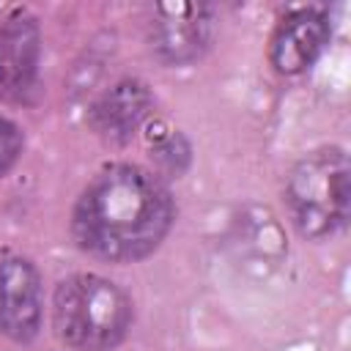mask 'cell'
<instances>
[{
  "label": "cell",
  "mask_w": 351,
  "mask_h": 351,
  "mask_svg": "<svg viewBox=\"0 0 351 351\" xmlns=\"http://www.w3.org/2000/svg\"><path fill=\"white\" fill-rule=\"evenodd\" d=\"M170 184L137 162L104 165L77 195L69 233L80 252L104 263H140L176 225Z\"/></svg>",
  "instance_id": "cell-1"
},
{
  "label": "cell",
  "mask_w": 351,
  "mask_h": 351,
  "mask_svg": "<svg viewBox=\"0 0 351 351\" xmlns=\"http://www.w3.org/2000/svg\"><path fill=\"white\" fill-rule=\"evenodd\" d=\"M132 324L134 299L104 274L74 271L52 291V332L69 351H115Z\"/></svg>",
  "instance_id": "cell-2"
},
{
  "label": "cell",
  "mask_w": 351,
  "mask_h": 351,
  "mask_svg": "<svg viewBox=\"0 0 351 351\" xmlns=\"http://www.w3.org/2000/svg\"><path fill=\"white\" fill-rule=\"evenodd\" d=\"M293 230L307 241H321L346 228L351 211V162L340 145H321L302 154L282 189Z\"/></svg>",
  "instance_id": "cell-3"
},
{
  "label": "cell",
  "mask_w": 351,
  "mask_h": 351,
  "mask_svg": "<svg viewBox=\"0 0 351 351\" xmlns=\"http://www.w3.org/2000/svg\"><path fill=\"white\" fill-rule=\"evenodd\" d=\"M219 11L211 3H156L145 22V44L156 63L181 69L197 63L217 38Z\"/></svg>",
  "instance_id": "cell-4"
},
{
  "label": "cell",
  "mask_w": 351,
  "mask_h": 351,
  "mask_svg": "<svg viewBox=\"0 0 351 351\" xmlns=\"http://www.w3.org/2000/svg\"><path fill=\"white\" fill-rule=\"evenodd\" d=\"M41 25L27 8L11 11L0 22V101L30 104L41 80Z\"/></svg>",
  "instance_id": "cell-5"
},
{
  "label": "cell",
  "mask_w": 351,
  "mask_h": 351,
  "mask_svg": "<svg viewBox=\"0 0 351 351\" xmlns=\"http://www.w3.org/2000/svg\"><path fill=\"white\" fill-rule=\"evenodd\" d=\"M44 324V280L27 255L0 258V335L16 346H27L41 335Z\"/></svg>",
  "instance_id": "cell-6"
},
{
  "label": "cell",
  "mask_w": 351,
  "mask_h": 351,
  "mask_svg": "<svg viewBox=\"0 0 351 351\" xmlns=\"http://www.w3.org/2000/svg\"><path fill=\"white\" fill-rule=\"evenodd\" d=\"M332 41V16L324 5H299L280 16L269 38V63L280 77L310 71Z\"/></svg>",
  "instance_id": "cell-7"
},
{
  "label": "cell",
  "mask_w": 351,
  "mask_h": 351,
  "mask_svg": "<svg viewBox=\"0 0 351 351\" xmlns=\"http://www.w3.org/2000/svg\"><path fill=\"white\" fill-rule=\"evenodd\" d=\"M154 107L156 96L151 93L148 82L140 77H123L93 99L85 121L99 140L126 145L154 115Z\"/></svg>",
  "instance_id": "cell-8"
},
{
  "label": "cell",
  "mask_w": 351,
  "mask_h": 351,
  "mask_svg": "<svg viewBox=\"0 0 351 351\" xmlns=\"http://www.w3.org/2000/svg\"><path fill=\"white\" fill-rule=\"evenodd\" d=\"M25 154V132L8 115H0V181L19 165Z\"/></svg>",
  "instance_id": "cell-9"
},
{
  "label": "cell",
  "mask_w": 351,
  "mask_h": 351,
  "mask_svg": "<svg viewBox=\"0 0 351 351\" xmlns=\"http://www.w3.org/2000/svg\"><path fill=\"white\" fill-rule=\"evenodd\" d=\"M156 159L162 162V167H167L170 173H181L184 165L189 162V143L181 134H170L165 137L156 148H154Z\"/></svg>",
  "instance_id": "cell-10"
}]
</instances>
